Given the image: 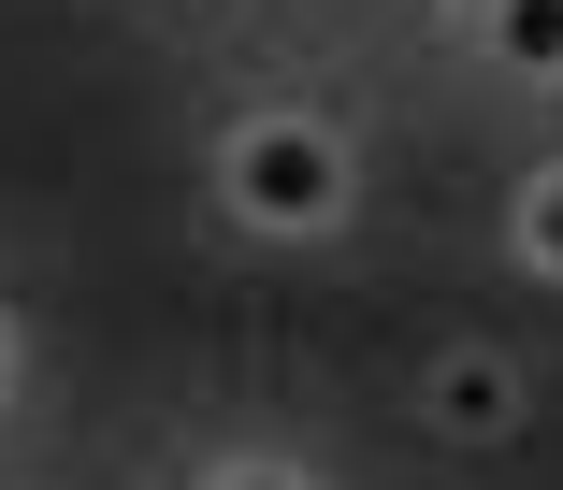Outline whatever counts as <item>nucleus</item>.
Returning <instances> with one entry per match:
<instances>
[{
  "instance_id": "4",
  "label": "nucleus",
  "mask_w": 563,
  "mask_h": 490,
  "mask_svg": "<svg viewBox=\"0 0 563 490\" xmlns=\"http://www.w3.org/2000/svg\"><path fill=\"white\" fill-rule=\"evenodd\" d=\"M520 231H534V260L563 275V174H534V202H520Z\"/></svg>"
},
{
  "instance_id": "1",
  "label": "nucleus",
  "mask_w": 563,
  "mask_h": 490,
  "mask_svg": "<svg viewBox=\"0 0 563 490\" xmlns=\"http://www.w3.org/2000/svg\"><path fill=\"white\" fill-rule=\"evenodd\" d=\"M232 202H246L261 231H318L332 202H347V145L303 131V115H275V131H246V145H232Z\"/></svg>"
},
{
  "instance_id": "6",
  "label": "nucleus",
  "mask_w": 563,
  "mask_h": 490,
  "mask_svg": "<svg viewBox=\"0 0 563 490\" xmlns=\"http://www.w3.org/2000/svg\"><path fill=\"white\" fill-rule=\"evenodd\" d=\"M477 15H492V0H477Z\"/></svg>"
},
{
  "instance_id": "5",
  "label": "nucleus",
  "mask_w": 563,
  "mask_h": 490,
  "mask_svg": "<svg viewBox=\"0 0 563 490\" xmlns=\"http://www.w3.org/2000/svg\"><path fill=\"white\" fill-rule=\"evenodd\" d=\"M232 490H289V476H232Z\"/></svg>"
},
{
  "instance_id": "3",
  "label": "nucleus",
  "mask_w": 563,
  "mask_h": 490,
  "mask_svg": "<svg viewBox=\"0 0 563 490\" xmlns=\"http://www.w3.org/2000/svg\"><path fill=\"white\" fill-rule=\"evenodd\" d=\"M492 58H520V73H563V0H492Z\"/></svg>"
},
{
  "instance_id": "2",
  "label": "nucleus",
  "mask_w": 563,
  "mask_h": 490,
  "mask_svg": "<svg viewBox=\"0 0 563 490\" xmlns=\"http://www.w3.org/2000/svg\"><path fill=\"white\" fill-rule=\"evenodd\" d=\"M506 404H520L506 360H448V376H433V419H448V433H506Z\"/></svg>"
}]
</instances>
